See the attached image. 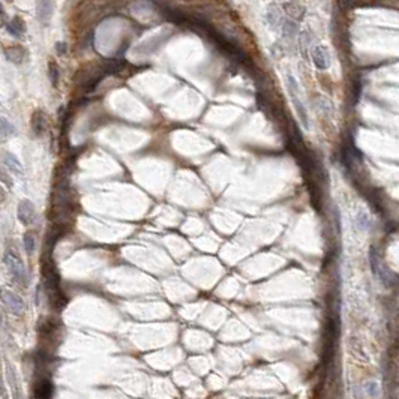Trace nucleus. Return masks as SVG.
Instances as JSON below:
<instances>
[{
	"label": "nucleus",
	"mask_w": 399,
	"mask_h": 399,
	"mask_svg": "<svg viewBox=\"0 0 399 399\" xmlns=\"http://www.w3.org/2000/svg\"><path fill=\"white\" fill-rule=\"evenodd\" d=\"M287 89H288L290 98H291V101H293L294 110H296V113H297V117H299V120H300V123H302L303 129L308 131V129L311 128L308 110H306V107H305L303 101L300 99V87H299V83H297V80L294 78L293 75H288V77H287Z\"/></svg>",
	"instance_id": "nucleus-1"
},
{
	"label": "nucleus",
	"mask_w": 399,
	"mask_h": 399,
	"mask_svg": "<svg viewBox=\"0 0 399 399\" xmlns=\"http://www.w3.org/2000/svg\"><path fill=\"white\" fill-rule=\"evenodd\" d=\"M5 263L9 269V273L14 278V281L18 282L20 285L26 287L27 282H29V275H27L26 266L21 261V258L18 257V254L14 252V251H8L6 255H5Z\"/></svg>",
	"instance_id": "nucleus-2"
},
{
	"label": "nucleus",
	"mask_w": 399,
	"mask_h": 399,
	"mask_svg": "<svg viewBox=\"0 0 399 399\" xmlns=\"http://www.w3.org/2000/svg\"><path fill=\"white\" fill-rule=\"evenodd\" d=\"M56 0H36V17L42 26H48L54 14Z\"/></svg>",
	"instance_id": "nucleus-3"
},
{
	"label": "nucleus",
	"mask_w": 399,
	"mask_h": 399,
	"mask_svg": "<svg viewBox=\"0 0 399 399\" xmlns=\"http://www.w3.org/2000/svg\"><path fill=\"white\" fill-rule=\"evenodd\" d=\"M312 62L321 71L330 66V53L324 45H315L312 48Z\"/></svg>",
	"instance_id": "nucleus-4"
},
{
	"label": "nucleus",
	"mask_w": 399,
	"mask_h": 399,
	"mask_svg": "<svg viewBox=\"0 0 399 399\" xmlns=\"http://www.w3.org/2000/svg\"><path fill=\"white\" fill-rule=\"evenodd\" d=\"M17 215H18V219H20L21 224L30 225L35 221V207H33V204L30 203L29 200H23V201H20V204H18Z\"/></svg>",
	"instance_id": "nucleus-5"
},
{
	"label": "nucleus",
	"mask_w": 399,
	"mask_h": 399,
	"mask_svg": "<svg viewBox=\"0 0 399 399\" xmlns=\"http://www.w3.org/2000/svg\"><path fill=\"white\" fill-rule=\"evenodd\" d=\"M3 302L8 306V309L11 312H14L15 315H20L24 311V300L17 296L12 291H5L3 293Z\"/></svg>",
	"instance_id": "nucleus-6"
},
{
	"label": "nucleus",
	"mask_w": 399,
	"mask_h": 399,
	"mask_svg": "<svg viewBox=\"0 0 399 399\" xmlns=\"http://www.w3.org/2000/svg\"><path fill=\"white\" fill-rule=\"evenodd\" d=\"M3 165L6 167V170L11 174L23 176V165L17 158H15V155H12V153H9V152L3 153Z\"/></svg>",
	"instance_id": "nucleus-7"
},
{
	"label": "nucleus",
	"mask_w": 399,
	"mask_h": 399,
	"mask_svg": "<svg viewBox=\"0 0 399 399\" xmlns=\"http://www.w3.org/2000/svg\"><path fill=\"white\" fill-rule=\"evenodd\" d=\"M6 30L15 38H21L26 32V26H24V21L20 18V17H15L12 20L8 21L6 24Z\"/></svg>",
	"instance_id": "nucleus-8"
},
{
	"label": "nucleus",
	"mask_w": 399,
	"mask_h": 399,
	"mask_svg": "<svg viewBox=\"0 0 399 399\" xmlns=\"http://www.w3.org/2000/svg\"><path fill=\"white\" fill-rule=\"evenodd\" d=\"M47 126V122H45V116L41 110L35 111L32 116V131L36 137H41Z\"/></svg>",
	"instance_id": "nucleus-9"
},
{
	"label": "nucleus",
	"mask_w": 399,
	"mask_h": 399,
	"mask_svg": "<svg viewBox=\"0 0 399 399\" xmlns=\"http://www.w3.org/2000/svg\"><path fill=\"white\" fill-rule=\"evenodd\" d=\"M3 53H5V57L12 63H21L24 60V50L20 47V45H12V47H8Z\"/></svg>",
	"instance_id": "nucleus-10"
},
{
	"label": "nucleus",
	"mask_w": 399,
	"mask_h": 399,
	"mask_svg": "<svg viewBox=\"0 0 399 399\" xmlns=\"http://www.w3.org/2000/svg\"><path fill=\"white\" fill-rule=\"evenodd\" d=\"M363 392H365L366 396H369V398H378L380 393H381V389H380V384L375 380H369L363 384Z\"/></svg>",
	"instance_id": "nucleus-11"
},
{
	"label": "nucleus",
	"mask_w": 399,
	"mask_h": 399,
	"mask_svg": "<svg viewBox=\"0 0 399 399\" xmlns=\"http://www.w3.org/2000/svg\"><path fill=\"white\" fill-rule=\"evenodd\" d=\"M266 18H267V21H269V24L272 26V27H278L279 24H281V12H279V9L276 8V6H270L269 8V12H267V15H266Z\"/></svg>",
	"instance_id": "nucleus-12"
},
{
	"label": "nucleus",
	"mask_w": 399,
	"mask_h": 399,
	"mask_svg": "<svg viewBox=\"0 0 399 399\" xmlns=\"http://www.w3.org/2000/svg\"><path fill=\"white\" fill-rule=\"evenodd\" d=\"M15 135V126L8 122L6 117H2V137L8 138V137H14Z\"/></svg>",
	"instance_id": "nucleus-13"
},
{
	"label": "nucleus",
	"mask_w": 399,
	"mask_h": 399,
	"mask_svg": "<svg viewBox=\"0 0 399 399\" xmlns=\"http://www.w3.org/2000/svg\"><path fill=\"white\" fill-rule=\"evenodd\" d=\"M24 248L27 251V254H32L35 249V237L32 233H26L24 234Z\"/></svg>",
	"instance_id": "nucleus-14"
},
{
	"label": "nucleus",
	"mask_w": 399,
	"mask_h": 399,
	"mask_svg": "<svg viewBox=\"0 0 399 399\" xmlns=\"http://www.w3.org/2000/svg\"><path fill=\"white\" fill-rule=\"evenodd\" d=\"M282 29H284V32H285L288 36H294V35L297 33V26H296L294 21H291V20L282 23Z\"/></svg>",
	"instance_id": "nucleus-15"
},
{
	"label": "nucleus",
	"mask_w": 399,
	"mask_h": 399,
	"mask_svg": "<svg viewBox=\"0 0 399 399\" xmlns=\"http://www.w3.org/2000/svg\"><path fill=\"white\" fill-rule=\"evenodd\" d=\"M48 75H50V80H51L53 86L56 87V86H57V83H59V77H60L59 66H57V65H54V63H50V72H48Z\"/></svg>",
	"instance_id": "nucleus-16"
},
{
	"label": "nucleus",
	"mask_w": 399,
	"mask_h": 399,
	"mask_svg": "<svg viewBox=\"0 0 399 399\" xmlns=\"http://www.w3.org/2000/svg\"><path fill=\"white\" fill-rule=\"evenodd\" d=\"M56 51H57V54H63L66 51V44L65 42H57L56 44Z\"/></svg>",
	"instance_id": "nucleus-17"
}]
</instances>
